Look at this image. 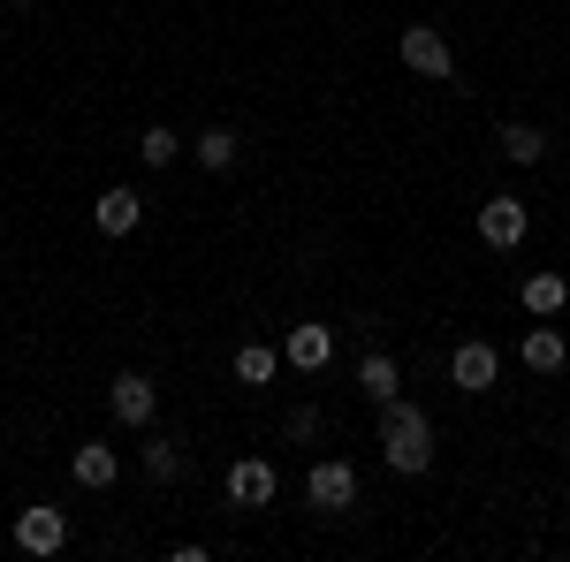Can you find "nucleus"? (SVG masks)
Returning a JSON list of instances; mask_svg holds the SVG:
<instances>
[{
	"label": "nucleus",
	"instance_id": "f257e3e1",
	"mask_svg": "<svg viewBox=\"0 0 570 562\" xmlns=\"http://www.w3.org/2000/svg\"><path fill=\"white\" fill-rule=\"evenodd\" d=\"M381 456H389V472L419 479L426 464H434V418H426L419 403L389 395V403H381Z\"/></svg>",
	"mask_w": 570,
	"mask_h": 562
},
{
	"label": "nucleus",
	"instance_id": "f03ea898",
	"mask_svg": "<svg viewBox=\"0 0 570 562\" xmlns=\"http://www.w3.org/2000/svg\"><path fill=\"white\" fill-rule=\"evenodd\" d=\"M16 548H23V555H61V548H69V517H61L53 502H31V510L16 517Z\"/></svg>",
	"mask_w": 570,
	"mask_h": 562
},
{
	"label": "nucleus",
	"instance_id": "7ed1b4c3",
	"mask_svg": "<svg viewBox=\"0 0 570 562\" xmlns=\"http://www.w3.org/2000/svg\"><path fill=\"white\" fill-rule=\"evenodd\" d=\"M403 69H419V77H441V85H449V77H456V53H449V39H441L434 23H411V31H403Z\"/></svg>",
	"mask_w": 570,
	"mask_h": 562
},
{
	"label": "nucleus",
	"instance_id": "20e7f679",
	"mask_svg": "<svg viewBox=\"0 0 570 562\" xmlns=\"http://www.w3.org/2000/svg\"><path fill=\"white\" fill-rule=\"evenodd\" d=\"M220 486H228V502H236V510H266V502H274V486H282V479H274V464H266V456H236V464H228V479H220Z\"/></svg>",
	"mask_w": 570,
	"mask_h": 562
},
{
	"label": "nucleus",
	"instance_id": "39448f33",
	"mask_svg": "<svg viewBox=\"0 0 570 562\" xmlns=\"http://www.w3.org/2000/svg\"><path fill=\"white\" fill-rule=\"evenodd\" d=\"M525 228H532L525 198H487V206H480V244H494V252H518Z\"/></svg>",
	"mask_w": 570,
	"mask_h": 562
},
{
	"label": "nucleus",
	"instance_id": "423d86ee",
	"mask_svg": "<svg viewBox=\"0 0 570 562\" xmlns=\"http://www.w3.org/2000/svg\"><path fill=\"white\" fill-rule=\"evenodd\" d=\"M305 494H312V510H351L357 502V472L343 464V456H320L305 472Z\"/></svg>",
	"mask_w": 570,
	"mask_h": 562
},
{
	"label": "nucleus",
	"instance_id": "0eeeda50",
	"mask_svg": "<svg viewBox=\"0 0 570 562\" xmlns=\"http://www.w3.org/2000/svg\"><path fill=\"white\" fill-rule=\"evenodd\" d=\"M107 411H115L122 426H153V411H160V388H153L145 373H115V388H107Z\"/></svg>",
	"mask_w": 570,
	"mask_h": 562
},
{
	"label": "nucleus",
	"instance_id": "6e6552de",
	"mask_svg": "<svg viewBox=\"0 0 570 562\" xmlns=\"http://www.w3.org/2000/svg\"><path fill=\"white\" fill-rule=\"evenodd\" d=\"M494 373H502V357H494V343H456V349H449V381H456L464 395L494 388Z\"/></svg>",
	"mask_w": 570,
	"mask_h": 562
},
{
	"label": "nucleus",
	"instance_id": "1a4fd4ad",
	"mask_svg": "<svg viewBox=\"0 0 570 562\" xmlns=\"http://www.w3.org/2000/svg\"><path fill=\"white\" fill-rule=\"evenodd\" d=\"M91 220H99L107 236H137V220H145V198H137L130 183H115V190H99V206H91Z\"/></svg>",
	"mask_w": 570,
	"mask_h": 562
},
{
	"label": "nucleus",
	"instance_id": "9d476101",
	"mask_svg": "<svg viewBox=\"0 0 570 562\" xmlns=\"http://www.w3.org/2000/svg\"><path fill=\"white\" fill-rule=\"evenodd\" d=\"M282 357L297 365V373H327V357H335V327H289V343H282Z\"/></svg>",
	"mask_w": 570,
	"mask_h": 562
},
{
	"label": "nucleus",
	"instance_id": "9b49d317",
	"mask_svg": "<svg viewBox=\"0 0 570 562\" xmlns=\"http://www.w3.org/2000/svg\"><path fill=\"white\" fill-rule=\"evenodd\" d=\"M357 388H365V403H373V411H381L389 395H403V373H395L389 349H365V365H357Z\"/></svg>",
	"mask_w": 570,
	"mask_h": 562
},
{
	"label": "nucleus",
	"instance_id": "f8f14e48",
	"mask_svg": "<svg viewBox=\"0 0 570 562\" xmlns=\"http://www.w3.org/2000/svg\"><path fill=\"white\" fill-rule=\"evenodd\" d=\"M69 472H77V486H115V479H122V456H115L107 441H85V448L69 456Z\"/></svg>",
	"mask_w": 570,
	"mask_h": 562
},
{
	"label": "nucleus",
	"instance_id": "ddd939ff",
	"mask_svg": "<svg viewBox=\"0 0 570 562\" xmlns=\"http://www.w3.org/2000/svg\"><path fill=\"white\" fill-rule=\"evenodd\" d=\"M518 357H525L532 373H563V357H570L563 327H532V335H525V349H518Z\"/></svg>",
	"mask_w": 570,
	"mask_h": 562
},
{
	"label": "nucleus",
	"instance_id": "4468645a",
	"mask_svg": "<svg viewBox=\"0 0 570 562\" xmlns=\"http://www.w3.org/2000/svg\"><path fill=\"white\" fill-rule=\"evenodd\" d=\"M502 160H518V168H540V160H548V137L532 130V122H502Z\"/></svg>",
	"mask_w": 570,
	"mask_h": 562
},
{
	"label": "nucleus",
	"instance_id": "2eb2a0df",
	"mask_svg": "<svg viewBox=\"0 0 570 562\" xmlns=\"http://www.w3.org/2000/svg\"><path fill=\"white\" fill-rule=\"evenodd\" d=\"M563 304H570V282H563V274H532V282H525V312H532V319H556Z\"/></svg>",
	"mask_w": 570,
	"mask_h": 562
},
{
	"label": "nucleus",
	"instance_id": "dca6fc26",
	"mask_svg": "<svg viewBox=\"0 0 570 562\" xmlns=\"http://www.w3.org/2000/svg\"><path fill=\"white\" fill-rule=\"evenodd\" d=\"M274 373H282V349H266V343H244V349H236V381H244V388H266Z\"/></svg>",
	"mask_w": 570,
	"mask_h": 562
},
{
	"label": "nucleus",
	"instance_id": "f3484780",
	"mask_svg": "<svg viewBox=\"0 0 570 562\" xmlns=\"http://www.w3.org/2000/svg\"><path fill=\"white\" fill-rule=\"evenodd\" d=\"M190 152H198V168H206V175H220V168H236V152H244V145H236V130H206Z\"/></svg>",
	"mask_w": 570,
	"mask_h": 562
},
{
	"label": "nucleus",
	"instance_id": "a211bd4d",
	"mask_svg": "<svg viewBox=\"0 0 570 562\" xmlns=\"http://www.w3.org/2000/svg\"><path fill=\"white\" fill-rule=\"evenodd\" d=\"M145 479H183V441H145Z\"/></svg>",
	"mask_w": 570,
	"mask_h": 562
},
{
	"label": "nucleus",
	"instance_id": "6ab92c4d",
	"mask_svg": "<svg viewBox=\"0 0 570 562\" xmlns=\"http://www.w3.org/2000/svg\"><path fill=\"white\" fill-rule=\"evenodd\" d=\"M137 152H145V168H168V160H176V152H183V137H176V130H160V122H153Z\"/></svg>",
	"mask_w": 570,
	"mask_h": 562
},
{
	"label": "nucleus",
	"instance_id": "aec40b11",
	"mask_svg": "<svg viewBox=\"0 0 570 562\" xmlns=\"http://www.w3.org/2000/svg\"><path fill=\"white\" fill-rule=\"evenodd\" d=\"M312 433H320V411H305V403H297V411H289V441H312Z\"/></svg>",
	"mask_w": 570,
	"mask_h": 562
},
{
	"label": "nucleus",
	"instance_id": "412c9836",
	"mask_svg": "<svg viewBox=\"0 0 570 562\" xmlns=\"http://www.w3.org/2000/svg\"><path fill=\"white\" fill-rule=\"evenodd\" d=\"M8 8H31V0H8Z\"/></svg>",
	"mask_w": 570,
	"mask_h": 562
},
{
	"label": "nucleus",
	"instance_id": "4be33fe9",
	"mask_svg": "<svg viewBox=\"0 0 570 562\" xmlns=\"http://www.w3.org/2000/svg\"><path fill=\"white\" fill-rule=\"evenodd\" d=\"M0 236H8V220H0Z\"/></svg>",
	"mask_w": 570,
	"mask_h": 562
}]
</instances>
